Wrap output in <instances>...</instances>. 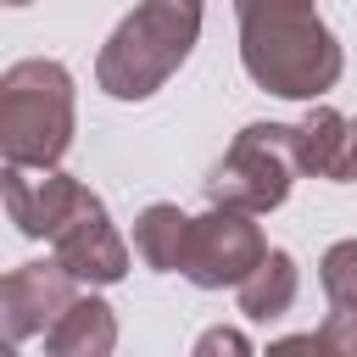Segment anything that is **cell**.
Segmentation results:
<instances>
[{"instance_id":"7","label":"cell","mask_w":357,"mask_h":357,"mask_svg":"<svg viewBox=\"0 0 357 357\" xmlns=\"http://www.w3.org/2000/svg\"><path fill=\"white\" fill-rule=\"evenodd\" d=\"M78 301V279L50 257V262H22L0 279V329L11 346L45 335L67 307Z\"/></svg>"},{"instance_id":"6","label":"cell","mask_w":357,"mask_h":357,"mask_svg":"<svg viewBox=\"0 0 357 357\" xmlns=\"http://www.w3.org/2000/svg\"><path fill=\"white\" fill-rule=\"evenodd\" d=\"M0 195H6V218L17 223V234H28V240H56V229H61L95 190H84L73 173H56V167L6 162Z\"/></svg>"},{"instance_id":"10","label":"cell","mask_w":357,"mask_h":357,"mask_svg":"<svg viewBox=\"0 0 357 357\" xmlns=\"http://www.w3.org/2000/svg\"><path fill=\"white\" fill-rule=\"evenodd\" d=\"M296 290H301V273H296V257H290V251H268V257L234 284L240 312H245L251 324H273V318H284V312L296 307Z\"/></svg>"},{"instance_id":"1","label":"cell","mask_w":357,"mask_h":357,"mask_svg":"<svg viewBox=\"0 0 357 357\" xmlns=\"http://www.w3.org/2000/svg\"><path fill=\"white\" fill-rule=\"evenodd\" d=\"M240 67L279 100H318L340 84L346 50L324 22L318 0H234Z\"/></svg>"},{"instance_id":"5","label":"cell","mask_w":357,"mask_h":357,"mask_svg":"<svg viewBox=\"0 0 357 357\" xmlns=\"http://www.w3.org/2000/svg\"><path fill=\"white\" fill-rule=\"evenodd\" d=\"M251 218L257 212H240V206H206L201 218H190L184 279L201 284V290H234L268 257V240Z\"/></svg>"},{"instance_id":"11","label":"cell","mask_w":357,"mask_h":357,"mask_svg":"<svg viewBox=\"0 0 357 357\" xmlns=\"http://www.w3.org/2000/svg\"><path fill=\"white\" fill-rule=\"evenodd\" d=\"M184 251H190V218L167 201L145 206L134 218V257L156 273H184Z\"/></svg>"},{"instance_id":"14","label":"cell","mask_w":357,"mask_h":357,"mask_svg":"<svg viewBox=\"0 0 357 357\" xmlns=\"http://www.w3.org/2000/svg\"><path fill=\"white\" fill-rule=\"evenodd\" d=\"M312 346L318 351H335V357H357V307H335L312 329Z\"/></svg>"},{"instance_id":"2","label":"cell","mask_w":357,"mask_h":357,"mask_svg":"<svg viewBox=\"0 0 357 357\" xmlns=\"http://www.w3.org/2000/svg\"><path fill=\"white\" fill-rule=\"evenodd\" d=\"M201 0H139L95 56V84L112 100L156 95L201 39Z\"/></svg>"},{"instance_id":"8","label":"cell","mask_w":357,"mask_h":357,"mask_svg":"<svg viewBox=\"0 0 357 357\" xmlns=\"http://www.w3.org/2000/svg\"><path fill=\"white\" fill-rule=\"evenodd\" d=\"M50 245H56V262H61L78 284H117V279L128 273V245H123V234L112 229L100 195H89V201L56 229Z\"/></svg>"},{"instance_id":"16","label":"cell","mask_w":357,"mask_h":357,"mask_svg":"<svg viewBox=\"0 0 357 357\" xmlns=\"http://www.w3.org/2000/svg\"><path fill=\"white\" fill-rule=\"evenodd\" d=\"M6 6H28V0H6Z\"/></svg>"},{"instance_id":"15","label":"cell","mask_w":357,"mask_h":357,"mask_svg":"<svg viewBox=\"0 0 357 357\" xmlns=\"http://www.w3.org/2000/svg\"><path fill=\"white\" fill-rule=\"evenodd\" d=\"M218 351H229V357H245V351H251V340H245L240 329H206V335L195 340V357H218Z\"/></svg>"},{"instance_id":"4","label":"cell","mask_w":357,"mask_h":357,"mask_svg":"<svg viewBox=\"0 0 357 357\" xmlns=\"http://www.w3.org/2000/svg\"><path fill=\"white\" fill-rule=\"evenodd\" d=\"M296 178H301L296 123H251L234 134L223 162L206 173V201L240 206V212H273V206H284Z\"/></svg>"},{"instance_id":"13","label":"cell","mask_w":357,"mask_h":357,"mask_svg":"<svg viewBox=\"0 0 357 357\" xmlns=\"http://www.w3.org/2000/svg\"><path fill=\"white\" fill-rule=\"evenodd\" d=\"M318 284L329 307H357V240H335L318 257Z\"/></svg>"},{"instance_id":"9","label":"cell","mask_w":357,"mask_h":357,"mask_svg":"<svg viewBox=\"0 0 357 357\" xmlns=\"http://www.w3.org/2000/svg\"><path fill=\"white\" fill-rule=\"evenodd\" d=\"M117 346V318L100 296H78L50 329H45V351L50 357H106Z\"/></svg>"},{"instance_id":"12","label":"cell","mask_w":357,"mask_h":357,"mask_svg":"<svg viewBox=\"0 0 357 357\" xmlns=\"http://www.w3.org/2000/svg\"><path fill=\"white\" fill-rule=\"evenodd\" d=\"M346 128H351V117H340L335 106H312V100H307V117L296 123L301 173H312V178H329V173H335V162H340Z\"/></svg>"},{"instance_id":"3","label":"cell","mask_w":357,"mask_h":357,"mask_svg":"<svg viewBox=\"0 0 357 357\" xmlns=\"http://www.w3.org/2000/svg\"><path fill=\"white\" fill-rule=\"evenodd\" d=\"M73 145V73L50 56L11 61L0 73V156L22 167H56Z\"/></svg>"}]
</instances>
